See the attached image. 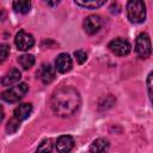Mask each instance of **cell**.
<instances>
[{"mask_svg":"<svg viewBox=\"0 0 153 153\" xmlns=\"http://www.w3.org/2000/svg\"><path fill=\"white\" fill-rule=\"evenodd\" d=\"M80 105V94L76 88L72 86H62L57 88L50 100L53 112L60 117H68L73 115Z\"/></svg>","mask_w":153,"mask_h":153,"instance_id":"cell-1","label":"cell"},{"mask_svg":"<svg viewBox=\"0 0 153 153\" xmlns=\"http://www.w3.org/2000/svg\"><path fill=\"white\" fill-rule=\"evenodd\" d=\"M127 13L131 23H142L146 18L145 2L140 0H130L127 4Z\"/></svg>","mask_w":153,"mask_h":153,"instance_id":"cell-2","label":"cell"},{"mask_svg":"<svg viewBox=\"0 0 153 153\" xmlns=\"http://www.w3.org/2000/svg\"><path fill=\"white\" fill-rule=\"evenodd\" d=\"M29 86L25 82H18L14 86L7 88L6 91H4L1 93V99L7 102V103H16L18 100H20L27 92Z\"/></svg>","mask_w":153,"mask_h":153,"instance_id":"cell-3","label":"cell"},{"mask_svg":"<svg viewBox=\"0 0 153 153\" xmlns=\"http://www.w3.org/2000/svg\"><path fill=\"white\" fill-rule=\"evenodd\" d=\"M135 51L139 57L147 59L151 56V41L147 33H140L135 42Z\"/></svg>","mask_w":153,"mask_h":153,"instance_id":"cell-4","label":"cell"},{"mask_svg":"<svg viewBox=\"0 0 153 153\" xmlns=\"http://www.w3.org/2000/svg\"><path fill=\"white\" fill-rule=\"evenodd\" d=\"M130 43L124 38H115L109 43V49L117 56H126L130 51Z\"/></svg>","mask_w":153,"mask_h":153,"instance_id":"cell-5","label":"cell"},{"mask_svg":"<svg viewBox=\"0 0 153 153\" xmlns=\"http://www.w3.org/2000/svg\"><path fill=\"white\" fill-rule=\"evenodd\" d=\"M14 43H16V47L19 50H29L30 48L33 47L35 38H33V36L31 33H29L26 31H19L16 35Z\"/></svg>","mask_w":153,"mask_h":153,"instance_id":"cell-6","label":"cell"},{"mask_svg":"<svg viewBox=\"0 0 153 153\" xmlns=\"http://www.w3.org/2000/svg\"><path fill=\"white\" fill-rule=\"evenodd\" d=\"M100 26H102V19L97 14H91L86 17L84 20V30L88 35H94L96 32H98Z\"/></svg>","mask_w":153,"mask_h":153,"instance_id":"cell-7","label":"cell"},{"mask_svg":"<svg viewBox=\"0 0 153 153\" xmlns=\"http://www.w3.org/2000/svg\"><path fill=\"white\" fill-rule=\"evenodd\" d=\"M72 59L68 54L62 53L60 55H57L56 60H55V69L60 73H67L72 69Z\"/></svg>","mask_w":153,"mask_h":153,"instance_id":"cell-8","label":"cell"},{"mask_svg":"<svg viewBox=\"0 0 153 153\" xmlns=\"http://www.w3.org/2000/svg\"><path fill=\"white\" fill-rule=\"evenodd\" d=\"M37 75L43 84H50L55 78V68L49 63H43L39 67Z\"/></svg>","mask_w":153,"mask_h":153,"instance_id":"cell-9","label":"cell"},{"mask_svg":"<svg viewBox=\"0 0 153 153\" xmlns=\"http://www.w3.org/2000/svg\"><path fill=\"white\" fill-rule=\"evenodd\" d=\"M74 147V139L71 135H62L56 141V149L59 153H69Z\"/></svg>","mask_w":153,"mask_h":153,"instance_id":"cell-10","label":"cell"},{"mask_svg":"<svg viewBox=\"0 0 153 153\" xmlns=\"http://www.w3.org/2000/svg\"><path fill=\"white\" fill-rule=\"evenodd\" d=\"M20 78H22V74H20L19 69L12 68L10 72H7L4 75V78L1 79V84L4 86H12V85L18 84L19 80H20Z\"/></svg>","mask_w":153,"mask_h":153,"instance_id":"cell-11","label":"cell"},{"mask_svg":"<svg viewBox=\"0 0 153 153\" xmlns=\"http://www.w3.org/2000/svg\"><path fill=\"white\" fill-rule=\"evenodd\" d=\"M32 111V105L29 104V103H23L20 105H18L16 109H14V112H13V117L16 120H18L19 122L24 121L25 118H27L30 116Z\"/></svg>","mask_w":153,"mask_h":153,"instance_id":"cell-12","label":"cell"},{"mask_svg":"<svg viewBox=\"0 0 153 153\" xmlns=\"http://www.w3.org/2000/svg\"><path fill=\"white\" fill-rule=\"evenodd\" d=\"M109 141L104 137H99V139H96L91 146H90V152L91 153H106V151L109 149Z\"/></svg>","mask_w":153,"mask_h":153,"instance_id":"cell-13","label":"cell"},{"mask_svg":"<svg viewBox=\"0 0 153 153\" xmlns=\"http://www.w3.org/2000/svg\"><path fill=\"white\" fill-rule=\"evenodd\" d=\"M13 10L19 13H27L31 8V2L29 0H16L12 4Z\"/></svg>","mask_w":153,"mask_h":153,"instance_id":"cell-14","label":"cell"},{"mask_svg":"<svg viewBox=\"0 0 153 153\" xmlns=\"http://www.w3.org/2000/svg\"><path fill=\"white\" fill-rule=\"evenodd\" d=\"M75 4L86 8H97L105 4L104 0H75Z\"/></svg>","mask_w":153,"mask_h":153,"instance_id":"cell-15","label":"cell"},{"mask_svg":"<svg viewBox=\"0 0 153 153\" xmlns=\"http://www.w3.org/2000/svg\"><path fill=\"white\" fill-rule=\"evenodd\" d=\"M18 63L24 69H29V68H31L35 65V56L30 55V54H24V55L18 57Z\"/></svg>","mask_w":153,"mask_h":153,"instance_id":"cell-16","label":"cell"},{"mask_svg":"<svg viewBox=\"0 0 153 153\" xmlns=\"http://www.w3.org/2000/svg\"><path fill=\"white\" fill-rule=\"evenodd\" d=\"M51 151H53V142L50 139H47L39 143V146L36 149V153H51Z\"/></svg>","mask_w":153,"mask_h":153,"instance_id":"cell-17","label":"cell"},{"mask_svg":"<svg viewBox=\"0 0 153 153\" xmlns=\"http://www.w3.org/2000/svg\"><path fill=\"white\" fill-rule=\"evenodd\" d=\"M19 121L18 120H16L14 117H12L10 121H8V123H7V127H6V130H7V133H10V134H12V133H14L18 128H19Z\"/></svg>","mask_w":153,"mask_h":153,"instance_id":"cell-18","label":"cell"},{"mask_svg":"<svg viewBox=\"0 0 153 153\" xmlns=\"http://www.w3.org/2000/svg\"><path fill=\"white\" fill-rule=\"evenodd\" d=\"M8 54H10V47H8V44H6V43L0 44V63H2L7 59Z\"/></svg>","mask_w":153,"mask_h":153,"instance_id":"cell-19","label":"cell"},{"mask_svg":"<svg viewBox=\"0 0 153 153\" xmlns=\"http://www.w3.org/2000/svg\"><path fill=\"white\" fill-rule=\"evenodd\" d=\"M74 56L76 59V62L80 63V65H82L87 59V55H86V53L84 50H75L74 51Z\"/></svg>","mask_w":153,"mask_h":153,"instance_id":"cell-20","label":"cell"},{"mask_svg":"<svg viewBox=\"0 0 153 153\" xmlns=\"http://www.w3.org/2000/svg\"><path fill=\"white\" fill-rule=\"evenodd\" d=\"M151 80H152V72L148 74V78H147V87H148V94H149V98L152 97V84H151Z\"/></svg>","mask_w":153,"mask_h":153,"instance_id":"cell-21","label":"cell"},{"mask_svg":"<svg viewBox=\"0 0 153 153\" xmlns=\"http://www.w3.org/2000/svg\"><path fill=\"white\" fill-rule=\"evenodd\" d=\"M2 118H4V109H2V106L0 105V122L2 121Z\"/></svg>","mask_w":153,"mask_h":153,"instance_id":"cell-22","label":"cell"},{"mask_svg":"<svg viewBox=\"0 0 153 153\" xmlns=\"http://www.w3.org/2000/svg\"><path fill=\"white\" fill-rule=\"evenodd\" d=\"M4 17H5V13H4V11H2V10H0V20H1Z\"/></svg>","mask_w":153,"mask_h":153,"instance_id":"cell-23","label":"cell"}]
</instances>
